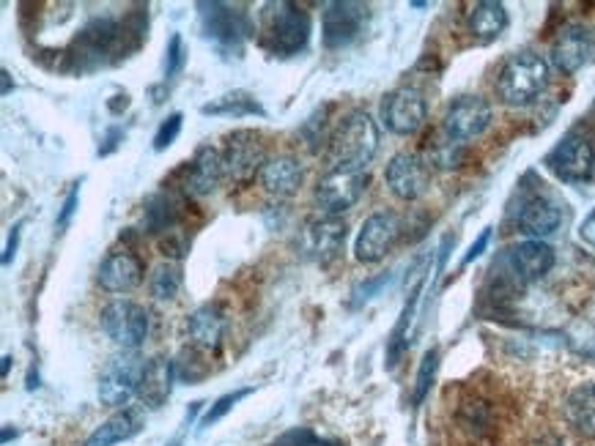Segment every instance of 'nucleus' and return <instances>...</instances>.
Segmentation results:
<instances>
[{
  "mask_svg": "<svg viewBox=\"0 0 595 446\" xmlns=\"http://www.w3.org/2000/svg\"><path fill=\"white\" fill-rule=\"evenodd\" d=\"M390 280H393V275L390 271H385V275H376V277H371V280L360 282L352 293V306H360V304H365V301L374 299Z\"/></svg>",
  "mask_w": 595,
  "mask_h": 446,
  "instance_id": "e433bc0d",
  "label": "nucleus"
},
{
  "mask_svg": "<svg viewBox=\"0 0 595 446\" xmlns=\"http://www.w3.org/2000/svg\"><path fill=\"white\" fill-rule=\"evenodd\" d=\"M554 260H558L554 249L547 242H532V238L530 242L514 244L503 255V266L508 269L510 280L516 286H530V282L547 277L554 269Z\"/></svg>",
  "mask_w": 595,
  "mask_h": 446,
  "instance_id": "4468645a",
  "label": "nucleus"
},
{
  "mask_svg": "<svg viewBox=\"0 0 595 446\" xmlns=\"http://www.w3.org/2000/svg\"><path fill=\"white\" fill-rule=\"evenodd\" d=\"M225 310L220 304H203L187 321V332L196 348L203 350H220L222 337H225Z\"/></svg>",
  "mask_w": 595,
  "mask_h": 446,
  "instance_id": "b1692460",
  "label": "nucleus"
},
{
  "mask_svg": "<svg viewBox=\"0 0 595 446\" xmlns=\"http://www.w3.org/2000/svg\"><path fill=\"white\" fill-rule=\"evenodd\" d=\"M461 159H464V146L455 141H450L444 132H442V137H437L433 143H428V165L450 170V167H459Z\"/></svg>",
  "mask_w": 595,
  "mask_h": 446,
  "instance_id": "2f4dec72",
  "label": "nucleus"
},
{
  "mask_svg": "<svg viewBox=\"0 0 595 446\" xmlns=\"http://www.w3.org/2000/svg\"><path fill=\"white\" fill-rule=\"evenodd\" d=\"M426 280H428V271H420V275H417L415 288L409 291V299H406L404 310H400L396 328H393V334H390V343H387V367H396L400 361V356H404L406 348H409V332H411V323H415L417 304H420Z\"/></svg>",
  "mask_w": 595,
  "mask_h": 446,
  "instance_id": "bb28decb",
  "label": "nucleus"
},
{
  "mask_svg": "<svg viewBox=\"0 0 595 446\" xmlns=\"http://www.w3.org/2000/svg\"><path fill=\"white\" fill-rule=\"evenodd\" d=\"M119 137H121V130H113V132H110L108 141H104V143H108V146H104L102 150H99V156H108L110 150H113L115 146H119V143H115V141H119Z\"/></svg>",
  "mask_w": 595,
  "mask_h": 446,
  "instance_id": "37998d69",
  "label": "nucleus"
},
{
  "mask_svg": "<svg viewBox=\"0 0 595 446\" xmlns=\"http://www.w3.org/2000/svg\"><path fill=\"white\" fill-rule=\"evenodd\" d=\"M437 370H439V350L431 348L420 361V370H417L415 378V392H411V405H420L422 400L428 398L431 392L433 381H437Z\"/></svg>",
  "mask_w": 595,
  "mask_h": 446,
  "instance_id": "473e14b6",
  "label": "nucleus"
},
{
  "mask_svg": "<svg viewBox=\"0 0 595 446\" xmlns=\"http://www.w3.org/2000/svg\"><path fill=\"white\" fill-rule=\"evenodd\" d=\"M148 291L157 301H174L181 291V269L176 264H159L148 277Z\"/></svg>",
  "mask_w": 595,
  "mask_h": 446,
  "instance_id": "7c9ffc66",
  "label": "nucleus"
},
{
  "mask_svg": "<svg viewBox=\"0 0 595 446\" xmlns=\"http://www.w3.org/2000/svg\"><path fill=\"white\" fill-rule=\"evenodd\" d=\"M250 392H253V389H236V392L222 394V398L214 400V405H211V409L206 411V416H203V420H200V427H211V425H214V422H220L222 416H225L228 411H233V405H236L239 400L247 398Z\"/></svg>",
  "mask_w": 595,
  "mask_h": 446,
  "instance_id": "72a5a7b5",
  "label": "nucleus"
},
{
  "mask_svg": "<svg viewBox=\"0 0 595 446\" xmlns=\"http://www.w3.org/2000/svg\"><path fill=\"white\" fill-rule=\"evenodd\" d=\"M102 332L121 350H137L148 334V312L130 299H115L99 315Z\"/></svg>",
  "mask_w": 595,
  "mask_h": 446,
  "instance_id": "6e6552de",
  "label": "nucleus"
},
{
  "mask_svg": "<svg viewBox=\"0 0 595 446\" xmlns=\"http://www.w3.org/2000/svg\"><path fill=\"white\" fill-rule=\"evenodd\" d=\"M400 236V220L393 211H376L363 222L357 244H354V255L360 264H379L387 258L393 247H396Z\"/></svg>",
  "mask_w": 595,
  "mask_h": 446,
  "instance_id": "2eb2a0df",
  "label": "nucleus"
},
{
  "mask_svg": "<svg viewBox=\"0 0 595 446\" xmlns=\"http://www.w3.org/2000/svg\"><path fill=\"white\" fill-rule=\"evenodd\" d=\"M170 446H179V444H170Z\"/></svg>",
  "mask_w": 595,
  "mask_h": 446,
  "instance_id": "09e8293b",
  "label": "nucleus"
},
{
  "mask_svg": "<svg viewBox=\"0 0 595 446\" xmlns=\"http://www.w3.org/2000/svg\"><path fill=\"white\" fill-rule=\"evenodd\" d=\"M187 209V198L176 189H163L146 203V227L148 233H170L181 222Z\"/></svg>",
  "mask_w": 595,
  "mask_h": 446,
  "instance_id": "a878e982",
  "label": "nucleus"
},
{
  "mask_svg": "<svg viewBox=\"0 0 595 446\" xmlns=\"http://www.w3.org/2000/svg\"><path fill=\"white\" fill-rule=\"evenodd\" d=\"M130 36L132 33L126 31V25H121L115 16H97L75 38L69 58L75 60L77 71L99 69V66L126 58V53L135 49L132 44H126ZM137 36H143V33H137Z\"/></svg>",
  "mask_w": 595,
  "mask_h": 446,
  "instance_id": "f03ea898",
  "label": "nucleus"
},
{
  "mask_svg": "<svg viewBox=\"0 0 595 446\" xmlns=\"http://www.w3.org/2000/svg\"><path fill=\"white\" fill-rule=\"evenodd\" d=\"M390 192L400 200H417L431 187V167L417 154H396L385 170Z\"/></svg>",
  "mask_w": 595,
  "mask_h": 446,
  "instance_id": "a211bd4d",
  "label": "nucleus"
},
{
  "mask_svg": "<svg viewBox=\"0 0 595 446\" xmlns=\"http://www.w3.org/2000/svg\"><path fill=\"white\" fill-rule=\"evenodd\" d=\"M200 31L206 42L222 55V58H242L244 42L253 33L250 16L239 11L236 5L220 3V0H200L198 3Z\"/></svg>",
  "mask_w": 595,
  "mask_h": 446,
  "instance_id": "39448f33",
  "label": "nucleus"
},
{
  "mask_svg": "<svg viewBox=\"0 0 595 446\" xmlns=\"http://www.w3.org/2000/svg\"><path fill=\"white\" fill-rule=\"evenodd\" d=\"M560 222H563V209H560L558 200L543 192L525 194V200L516 209V231L530 236L532 242L552 236Z\"/></svg>",
  "mask_w": 595,
  "mask_h": 446,
  "instance_id": "f3484780",
  "label": "nucleus"
},
{
  "mask_svg": "<svg viewBox=\"0 0 595 446\" xmlns=\"http://www.w3.org/2000/svg\"><path fill=\"white\" fill-rule=\"evenodd\" d=\"M11 356H3V376H9V370H11Z\"/></svg>",
  "mask_w": 595,
  "mask_h": 446,
  "instance_id": "49530a36",
  "label": "nucleus"
},
{
  "mask_svg": "<svg viewBox=\"0 0 595 446\" xmlns=\"http://www.w3.org/2000/svg\"><path fill=\"white\" fill-rule=\"evenodd\" d=\"M222 176H225V165H222V150L203 146L198 148V154L192 156V161L187 165L185 172V194H211L220 187Z\"/></svg>",
  "mask_w": 595,
  "mask_h": 446,
  "instance_id": "412c9836",
  "label": "nucleus"
},
{
  "mask_svg": "<svg viewBox=\"0 0 595 446\" xmlns=\"http://www.w3.org/2000/svg\"><path fill=\"white\" fill-rule=\"evenodd\" d=\"M543 165L565 183H585L595 172V148L582 135H565L547 154Z\"/></svg>",
  "mask_w": 595,
  "mask_h": 446,
  "instance_id": "9b49d317",
  "label": "nucleus"
},
{
  "mask_svg": "<svg viewBox=\"0 0 595 446\" xmlns=\"http://www.w3.org/2000/svg\"><path fill=\"white\" fill-rule=\"evenodd\" d=\"M549 86V64L538 53H516L503 64L497 75V93L510 108L532 104Z\"/></svg>",
  "mask_w": 595,
  "mask_h": 446,
  "instance_id": "20e7f679",
  "label": "nucleus"
},
{
  "mask_svg": "<svg viewBox=\"0 0 595 446\" xmlns=\"http://www.w3.org/2000/svg\"><path fill=\"white\" fill-rule=\"evenodd\" d=\"M565 420L580 436L595 438V383H580L565 400Z\"/></svg>",
  "mask_w": 595,
  "mask_h": 446,
  "instance_id": "c85d7f7f",
  "label": "nucleus"
},
{
  "mask_svg": "<svg viewBox=\"0 0 595 446\" xmlns=\"http://www.w3.org/2000/svg\"><path fill=\"white\" fill-rule=\"evenodd\" d=\"M580 236H582V242H587V244H591V247H595V211H593L591 216H587L585 222H582Z\"/></svg>",
  "mask_w": 595,
  "mask_h": 446,
  "instance_id": "79ce46f5",
  "label": "nucleus"
},
{
  "mask_svg": "<svg viewBox=\"0 0 595 446\" xmlns=\"http://www.w3.org/2000/svg\"><path fill=\"white\" fill-rule=\"evenodd\" d=\"M261 187L272 194V198H291L299 192L305 181V170L294 156H275L266 159V165L258 172Z\"/></svg>",
  "mask_w": 595,
  "mask_h": 446,
  "instance_id": "5701e85b",
  "label": "nucleus"
},
{
  "mask_svg": "<svg viewBox=\"0 0 595 446\" xmlns=\"http://www.w3.org/2000/svg\"><path fill=\"white\" fill-rule=\"evenodd\" d=\"M536 446H565L563 442H560V438H554V436H547V438H541V442H538Z\"/></svg>",
  "mask_w": 595,
  "mask_h": 446,
  "instance_id": "a18cd8bd",
  "label": "nucleus"
},
{
  "mask_svg": "<svg viewBox=\"0 0 595 446\" xmlns=\"http://www.w3.org/2000/svg\"><path fill=\"white\" fill-rule=\"evenodd\" d=\"M143 260L132 253H113L99 266V286L108 293H130L143 282Z\"/></svg>",
  "mask_w": 595,
  "mask_h": 446,
  "instance_id": "4be33fe9",
  "label": "nucleus"
},
{
  "mask_svg": "<svg viewBox=\"0 0 595 446\" xmlns=\"http://www.w3.org/2000/svg\"><path fill=\"white\" fill-rule=\"evenodd\" d=\"M428 119V102L417 88H396L382 102V121L393 135L409 137L422 130Z\"/></svg>",
  "mask_w": 595,
  "mask_h": 446,
  "instance_id": "f8f14e48",
  "label": "nucleus"
},
{
  "mask_svg": "<svg viewBox=\"0 0 595 446\" xmlns=\"http://www.w3.org/2000/svg\"><path fill=\"white\" fill-rule=\"evenodd\" d=\"M466 25H470V33L477 42L488 44L505 33V27H508V11H505V5L497 3V0H481V3L472 5L470 16H466Z\"/></svg>",
  "mask_w": 595,
  "mask_h": 446,
  "instance_id": "cd10ccee",
  "label": "nucleus"
},
{
  "mask_svg": "<svg viewBox=\"0 0 595 446\" xmlns=\"http://www.w3.org/2000/svg\"><path fill=\"white\" fill-rule=\"evenodd\" d=\"M22 225L25 222H16L14 227L9 231V242H5V249H3V266H9L11 260H14L16 255V247H20V236H22Z\"/></svg>",
  "mask_w": 595,
  "mask_h": 446,
  "instance_id": "ea45409f",
  "label": "nucleus"
},
{
  "mask_svg": "<svg viewBox=\"0 0 595 446\" xmlns=\"http://www.w3.org/2000/svg\"><path fill=\"white\" fill-rule=\"evenodd\" d=\"M368 187V172L349 170V167H332L319 183H316V203L324 214L341 216L363 198Z\"/></svg>",
  "mask_w": 595,
  "mask_h": 446,
  "instance_id": "9d476101",
  "label": "nucleus"
},
{
  "mask_svg": "<svg viewBox=\"0 0 595 446\" xmlns=\"http://www.w3.org/2000/svg\"><path fill=\"white\" fill-rule=\"evenodd\" d=\"M187 64L185 42H181V33H174L168 42V49H165V80H174Z\"/></svg>",
  "mask_w": 595,
  "mask_h": 446,
  "instance_id": "f704fd0d",
  "label": "nucleus"
},
{
  "mask_svg": "<svg viewBox=\"0 0 595 446\" xmlns=\"http://www.w3.org/2000/svg\"><path fill=\"white\" fill-rule=\"evenodd\" d=\"M310 14L297 3H266L261 11L258 42L275 58H294L308 47Z\"/></svg>",
  "mask_w": 595,
  "mask_h": 446,
  "instance_id": "f257e3e1",
  "label": "nucleus"
},
{
  "mask_svg": "<svg viewBox=\"0 0 595 446\" xmlns=\"http://www.w3.org/2000/svg\"><path fill=\"white\" fill-rule=\"evenodd\" d=\"M379 148V126L365 110H352L330 137L332 167L365 170Z\"/></svg>",
  "mask_w": 595,
  "mask_h": 446,
  "instance_id": "7ed1b4c3",
  "label": "nucleus"
},
{
  "mask_svg": "<svg viewBox=\"0 0 595 446\" xmlns=\"http://www.w3.org/2000/svg\"><path fill=\"white\" fill-rule=\"evenodd\" d=\"M77 203H80V183H75V187H71V192L66 194L64 205H60V211H58V220H55V227H58V233H64L66 227L71 225V216H75Z\"/></svg>",
  "mask_w": 595,
  "mask_h": 446,
  "instance_id": "4c0bfd02",
  "label": "nucleus"
},
{
  "mask_svg": "<svg viewBox=\"0 0 595 446\" xmlns=\"http://www.w3.org/2000/svg\"><path fill=\"white\" fill-rule=\"evenodd\" d=\"M371 20V5L357 0H332L321 14V38L327 49H343L357 42Z\"/></svg>",
  "mask_w": 595,
  "mask_h": 446,
  "instance_id": "0eeeda50",
  "label": "nucleus"
},
{
  "mask_svg": "<svg viewBox=\"0 0 595 446\" xmlns=\"http://www.w3.org/2000/svg\"><path fill=\"white\" fill-rule=\"evenodd\" d=\"M181 121H185V115L170 113L168 119L159 124L157 135H154V150H165V148L174 146L176 137H179V132H181Z\"/></svg>",
  "mask_w": 595,
  "mask_h": 446,
  "instance_id": "c9c22d12",
  "label": "nucleus"
},
{
  "mask_svg": "<svg viewBox=\"0 0 595 446\" xmlns=\"http://www.w3.org/2000/svg\"><path fill=\"white\" fill-rule=\"evenodd\" d=\"M275 446H335V444L321 442V438L313 436L310 431H294V433H286V436H283Z\"/></svg>",
  "mask_w": 595,
  "mask_h": 446,
  "instance_id": "58836bf2",
  "label": "nucleus"
},
{
  "mask_svg": "<svg viewBox=\"0 0 595 446\" xmlns=\"http://www.w3.org/2000/svg\"><path fill=\"white\" fill-rule=\"evenodd\" d=\"M176 381V361L168 356H154L146 361V370H143L141 389H137V398L146 409L157 411L168 403L170 392H174Z\"/></svg>",
  "mask_w": 595,
  "mask_h": 446,
  "instance_id": "aec40b11",
  "label": "nucleus"
},
{
  "mask_svg": "<svg viewBox=\"0 0 595 446\" xmlns=\"http://www.w3.org/2000/svg\"><path fill=\"white\" fill-rule=\"evenodd\" d=\"M591 60H595V31L571 25L552 42V64L565 75H574Z\"/></svg>",
  "mask_w": 595,
  "mask_h": 446,
  "instance_id": "6ab92c4d",
  "label": "nucleus"
},
{
  "mask_svg": "<svg viewBox=\"0 0 595 446\" xmlns=\"http://www.w3.org/2000/svg\"><path fill=\"white\" fill-rule=\"evenodd\" d=\"M492 126V104L483 97H459L444 113L442 132L455 143H470Z\"/></svg>",
  "mask_w": 595,
  "mask_h": 446,
  "instance_id": "ddd939ff",
  "label": "nucleus"
},
{
  "mask_svg": "<svg viewBox=\"0 0 595 446\" xmlns=\"http://www.w3.org/2000/svg\"><path fill=\"white\" fill-rule=\"evenodd\" d=\"M203 115H225V119H244V115H266V110L261 108L258 99L247 91H233L222 93V97L211 99L200 108Z\"/></svg>",
  "mask_w": 595,
  "mask_h": 446,
  "instance_id": "c756f323",
  "label": "nucleus"
},
{
  "mask_svg": "<svg viewBox=\"0 0 595 446\" xmlns=\"http://www.w3.org/2000/svg\"><path fill=\"white\" fill-rule=\"evenodd\" d=\"M346 233L349 231L343 216H313L299 231V253H302L305 260H313V264H330V260H335L343 253Z\"/></svg>",
  "mask_w": 595,
  "mask_h": 446,
  "instance_id": "1a4fd4ad",
  "label": "nucleus"
},
{
  "mask_svg": "<svg viewBox=\"0 0 595 446\" xmlns=\"http://www.w3.org/2000/svg\"><path fill=\"white\" fill-rule=\"evenodd\" d=\"M143 431V411L141 409H121L110 420H104L91 436L86 438V446H115L135 438Z\"/></svg>",
  "mask_w": 595,
  "mask_h": 446,
  "instance_id": "393cba45",
  "label": "nucleus"
},
{
  "mask_svg": "<svg viewBox=\"0 0 595 446\" xmlns=\"http://www.w3.org/2000/svg\"><path fill=\"white\" fill-rule=\"evenodd\" d=\"M222 165H225V176L231 181L247 183L266 165L261 137L250 130H239L228 135L225 148H222Z\"/></svg>",
  "mask_w": 595,
  "mask_h": 446,
  "instance_id": "dca6fc26",
  "label": "nucleus"
},
{
  "mask_svg": "<svg viewBox=\"0 0 595 446\" xmlns=\"http://www.w3.org/2000/svg\"><path fill=\"white\" fill-rule=\"evenodd\" d=\"M0 80H3V91H0V93H3V97H9V93H11V75H9V71H0Z\"/></svg>",
  "mask_w": 595,
  "mask_h": 446,
  "instance_id": "c03bdc74",
  "label": "nucleus"
},
{
  "mask_svg": "<svg viewBox=\"0 0 595 446\" xmlns=\"http://www.w3.org/2000/svg\"><path fill=\"white\" fill-rule=\"evenodd\" d=\"M488 242H492V227H486V231H483L481 236H477V242L472 244V247H470V253L464 255V266H470L472 260H475V258H481V255H483V249L488 247Z\"/></svg>",
  "mask_w": 595,
  "mask_h": 446,
  "instance_id": "a19ab883",
  "label": "nucleus"
},
{
  "mask_svg": "<svg viewBox=\"0 0 595 446\" xmlns=\"http://www.w3.org/2000/svg\"><path fill=\"white\" fill-rule=\"evenodd\" d=\"M11 436H16V431H11V427H5L3 431V444L11 442Z\"/></svg>",
  "mask_w": 595,
  "mask_h": 446,
  "instance_id": "de8ad7c7",
  "label": "nucleus"
},
{
  "mask_svg": "<svg viewBox=\"0 0 595 446\" xmlns=\"http://www.w3.org/2000/svg\"><path fill=\"white\" fill-rule=\"evenodd\" d=\"M143 370H146V361L135 350L115 354L104 367L102 378H99V400L110 409H126L130 400L137 394V389H141Z\"/></svg>",
  "mask_w": 595,
  "mask_h": 446,
  "instance_id": "423d86ee",
  "label": "nucleus"
}]
</instances>
